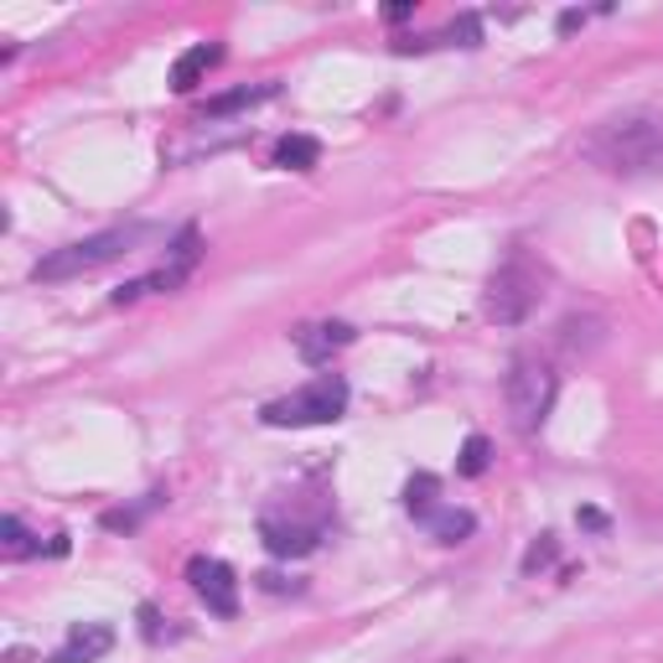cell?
I'll list each match as a JSON object with an SVG mask.
<instances>
[{"label": "cell", "mask_w": 663, "mask_h": 663, "mask_svg": "<svg viewBox=\"0 0 663 663\" xmlns=\"http://www.w3.org/2000/svg\"><path fill=\"white\" fill-rule=\"evenodd\" d=\"M585 161H596L601 172H643L653 161H663V114L632 110L616 114L606 125H596L581 145Z\"/></svg>", "instance_id": "obj_1"}, {"label": "cell", "mask_w": 663, "mask_h": 663, "mask_svg": "<svg viewBox=\"0 0 663 663\" xmlns=\"http://www.w3.org/2000/svg\"><path fill=\"white\" fill-rule=\"evenodd\" d=\"M343 415H348V379L343 374H322V379H312L296 395L269 399L259 410V420L275 430H306V426H332Z\"/></svg>", "instance_id": "obj_2"}, {"label": "cell", "mask_w": 663, "mask_h": 663, "mask_svg": "<svg viewBox=\"0 0 663 663\" xmlns=\"http://www.w3.org/2000/svg\"><path fill=\"white\" fill-rule=\"evenodd\" d=\"M141 238H151L145 223H125V228H104L94 238H79V244H68V249H52L48 259H37V280H73V275H89V269H104L114 265L120 254H130Z\"/></svg>", "instance_id": "obj_3"}, {"label": "cell", "mask_w": 663, "mask_h": 663, "mask_svg": "<svg viewBox=\"0 0 663 663\" xmlns=\"http://www.w3.org/2000/svg\"><path fill=\"white\" fill-rule=\"evenodd\" d=\"M554 389H560V374H554L544 358H534V353L513 358L503 395H508V415H513V426H519L523 436H534V430L544 426V415L554 410Z\"/></svg>", "instance_id": "obj_4"}, {"label": "cell", "mask_w": 663, "mask_h": 663, "mask_svg": "<svg viewBox=\"0 0 663 663\" xmlns=\"http://www.w3.org/2000/svg\"><path fill=\"white\" fill-rule=\"evenodd\" d=\"M539 306V269L523 259V254H513L498 275L488 280V296H482V316L488 322H498V327H519V322H529V312Z\"/></svg>", "instance_id": "obj_5"}, {"label": "cell", "mask_w": 663, "mask_h": 663, "mask_svg": "<svg viewBox=\"0 0 663 663\" xmlns=\"http://www.w3.org/2000/svg\"><path fill=\"white\" fill-rule=\"evenodd\" d=\"M197 228H182V238L172 244V259L161 269H151V275H141V280H130L114 290V306H125V300H141V296H156V290H176V285L187 280L192 269H197Z\"/></svg>", "instance_id": "obj_6"}, {"label": "cell", "mask_w": 663, "mask_h": 663, "mask_svg": "<svg viewBox=\"0 0 663 663\" xmlns=\"http://www.w3.org/2000/svg\"><path fill=\"white\" fill-rule=\"evenodd\" d=\"M327 534V523L322 519H285V513H259V539H265L269 554H280V560H300V554H312Z\"/></svg>", "instance_id": "obj_7"}, {"label": "cell", "mask_w": 663, "mask_h": 663, "mask_svg": "<svg viewBox=\"0 0 663 663\" xmlns=\"http://www.w3.org/2000/svg\"><path fill=\"white\" fill-rule=\"evenodd\" d=\"M187 581H192V591L207 601V612L213 616H238V581H234V570L223 565V560H213V554H192Z\"/></svg>", "instance_id": "obj_8"}, {"label": "cell", "mask_w": 663, "mask_h": 663, "mask_svg": "<svg viewBox=\"0 0 663 663\" xmlns=\"http://www.w3.org/2000/svg\"><path fill=\"white\" fill-rule=\"evenodd\" d=\"M358 337V332L348 327V322H312V327L296 332V353L306 358V364H332V353H343Z\"/></svg>", "instance_id": "obj_9"}, {"label": "cell", "mask_w": 663, "mask_h": 663, "mask_svg": "<svg viewBox=\"0 0 663 663\" xmlns=\"http://www.w3.org/2000/svg\"><path fill=\"white\" fill-rule=\"evenodd\" d=\"M110 647H114V628H104V622H83V628L68 632V643L58 647L48 663H99Z\"/></svg>", "instance_id": "obj_10"}, {"label": "cell", "mask_w": 663, "mask_h": 663, "mask_svg": "<svg viewBox=\"0 0 663 663\" xmlns=\"http://www.w3.org/2000/svg\"><path fill=\"white\" fill-rule=\"evenodd\" d=\"M218 63H223V48H218V42H197V48H187V52H182V58L172 63V89H176V94H192V89H197V83H203Z\"/></svg>", "instance_id": "obj_11"}, {"label": "cell", "mask_w": 663, "mask_h": 663, "mask_svg": "<svg viewBox=\"0 0 663 663\" xmlns=\"http://www.w3.org/2000/svg\"><path fill=\"white\" fill-rule=\"evenodd\" d=\"M280 94V83H244V89H234V94H218V99H207V110H203V125L207 120H228V114L238 110H254V104H265V99Z\"/></svg>", "instance_id": "obj_12"}, {"label": "cell", "mask_w": 663, "mask_h": 663, "mask_svg": "<svg viewBox=\"0 0 663 663\" xmlns=\"http://www.w3.org/2000/svg\"><path fill=\"white\" fill-rule=\"evenodd\" d=\"M316 161H322V145H316L312 135H285V141L275 145V166H280V172H312Z\"/></svg>", "instance_id": "obj_13"}, {"label": "cell", "mask_w": 663, "mask_h": 663, "mask_svg": "<svg viewBox=\"0 0 663 663\" xmlns=\"http://www.w3.org/2000/svg\"><path fill=\"white\" fill-rule=\"evenodd\" d=\"M430 539H441V544H461V539L477 529V519L467 508H441V513H430Z\"/></svg>", "instance_id": "obj_14"}, {"label": "cell", "mask_w": 663, "mask_h": 663, "mask_svg": "<svg viewBox=\"0 0 663 663\" xmlns=\"http://www.w3.org/2000/svg\"><path fill=\"white\" fill-rule=\"evenodd\" d=\"M436 492H441V482L430 472L410 477V488H405V508H410L415 519H430V513H441V503H436Z\"/></svg>", "instance_id": "obj_15"}, {"label": "cell", "mask_w": 663, "mask_h": 663, "mask_svg": "<svg viewBox=\"0 0 663 663\" xmlns=\"http://www.w3.org/2000/svg\"><path fill=\"white\" fill-rule=\"evenodd\" d=\"M488 461H492L488 436H467V441H461V457H457L461 477H482V472H488Z\"/></svg>", "instance_id": "obj_16"}, {"label": "cell", "mask_w": 663, "mask_h": 663, "mask_svg": "<svg viewBox=\"0 0 663 663\" xmlns=\"http://www.w3.org/2000/svg\"><path fill=\"white\" fill-rule=\"evenodd\" d=\"M0 544H6V554H11V560L42 550V544H32V534H27V523H21L17 513H6V519H0Z\"/></svg>", "instance_id": "obj_17"}, {"label": "cell", "mask_w": 663, "mask_h": 663, "mask_svg": "<svg viewBox=\"0 0 663 663\" xmlns=\"http://www.w3.org/2000/svg\"><path fill=\"white\" fill-rule=\"evenodd\" d=\"M544 560H554V539H550V534H544V544H534V550H529V560H523V570L544 565Z\"/></svg>", "instance_id": "obj_18"}, {"label": "cell", "mask_w": 663, "mask_h": 663, "mask_svg": "<svg viewBox=\"0 0 663 663\" xmlns=\"http://www.w3.org/2000/svg\"><path fill=\"white\" fill-rule=\"evenodd\" d=\"M581 11H565V17H560V32H575V27H581Z\"/></svg>", "instance_id": "obj_19"}]
</instances>
